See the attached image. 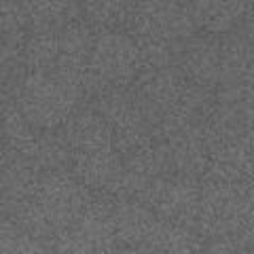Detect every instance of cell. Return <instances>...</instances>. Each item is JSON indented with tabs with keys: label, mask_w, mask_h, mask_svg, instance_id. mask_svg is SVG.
<instances>
[{
	"label": "cell",
	"mask_w": 254,
	"mask_h": 254,
	"mask_svg": "<svg viewBox=\"0 0 254 254\" xmlns=\"http://www.w3.org/2000/svg\"><path fill=\"white\" fill-rule=\"evenodd\" d=\"M187 83H189L187 76L182 74V70L176 64L161 66V68H140L138 70L129 89L136 95L142 113L146 115L153 129L165 117H170L176 110Z\"/></svg>",
	"instance_id": "30bf717a"
},
{
	"label": "cell",
	"mask_w": 254,
	"mask_h": 254,
	"mask_svg": "<svg viewBox=\"0 0 254 254\" xmlns=\"http://www.w3.org/2000/svg\"><path fill=\"white\" fill-rule=\"evenodd\" d=\"M197 233L203 250L250 252L254 246L252 182L201 180Z\"/></svg>",
	"instance_id": "6da1fadb"
},
{
	"label": "cell",
	"mask_w": 254,
	"mask_h": 254,
	"mask_svg": "<svg viewBox=\"0 0 254 254\" xmlns=\"http://www.w3.org/2000/svg\"><path fill=\"white\" fill-rule=\"evenodd\" d=\"M176 66L187 81L216 89L220 76V34L199 30L180 45Z\"/></svg>",
	"instance_id": "8fae6325"
},
{
	"label": "cell",
	"mask_w": 254,
	"mask_h": 254,
	"mask_svg": "<svg viewBox=\"0 0 254 254\" xmlns=\"http://www.w3.org/2000/svg\"><path fill=\"white\" fill-rule=\"evenodd\" d=\"M203 178L222 182H252V133L210 142Z\"/></svg>",
	"instance_id": "7c38bea8"
},
{
	"label": "cell",
	"mask_w": 254,
	"mask_h": 254,
	"mask_svg": "<svg viewBox=\"0 0 254 254\" xmlns=\"http://www.w3.org/2000/svg\"><path fill=\"white\" fill-rule=\"evenodd\" d=\"M21 47L23 38L0 32V102L11 100L19 78L26 72L21 64Z\"/></svg>",
	"instance_id": "2e32d148"
},
{
	"label": "cell",
	"mask_w": 254,
	"mask_h": 254,
	"mask_svg": "<svg viewBox=\"0 0 254 254\" xmlns=\"http://www.w3.org/2000/svg\"><path fill=\"white\" fill-rule=\"evenodd\" d=\"M28 30L60 28L66 21L81 17V6L74 0H19Z\"/></svg>",
	"instance_id": "5bb4252c"
},
{
	"label": "cell",
	"mask_w": 254,
	"mask_h": 254,
	"mask_svg": "<svg viewBox=\"0 0 254 254\" xmlns=\"http://www.w3.org/2000/svg\"><path fill=\"white\" fill-rule=\"evenodd\" d=\"M115 197L102 190H93L89 203L85 205L70 229L58 237L53 250L58 252H115Z\"/></svg>",
	"instance_id": "9c48e42d"
},
{
	"label": "cell",
	"mask_w": 254,
	"mask_h": 254,
	"mask_svg": "<svg viewBox=\"0 0 254 254\" xmlns=\"http://www.w3.org/2000/svg\"><path fill=\"white\" fill-rule=\"evenodd\" d=\"M133 0H81V17L95 30H125Z\"/></svg>",
	"instance_id": "9a60e30c"
},
{
	"label": "cell",
	"mask_w": 254,
	"mask_h": 254,
	"mask_svg": "<svg viewBox=\"0 0 254 254\" xmlns=\"http://www.w3.org/2000/svg\"><path fill=\"white\" fill-rule=\"evenodd\" d=\"M91 195L93 190L85 187L70 170L43 172L13 220L41 242L45 250H53L58 237L66 233L81 216Z\"/></svg>",
	"instance_id": "3957f363"
},
{
	"label": "cell",
	"mask_w": 254,
	"mask_h": 254,
	"mask_svg": "<svg viewBox=\"0 0 254 254\" xmlns=\"http://www.w3.org/2000/svg\"><path fill=\"white\" fill-rule=\"evenodd\" d=\"M0 252H45V248L19 222L0 214Z\"/></svg>",
	"instance_id": "e0dca14e"
},
{
	"label": "cell",
	"mask_w": 254,
	"mask_h": 254,
	"mask_svg": "<svg viewBox=\"0 0 254 254\" xmlns=\"http://www.w3.org/2000/svg\"><path fill=\"white\" fill-rule=\"evenodd\" d=\"M23 119L38 129H58L85 102L83 78L62 70L23 72L11 95Z\"/></svg>",
	"instance_id": "5b68a950"
},
{
	"label": "cell",
	"mask_w": 254,
	"mask_h": 254,
	"mask_svg": "<svg viewBox=\"0 0 254 254\" xmlns=\"http://www.w3.org/2000/svg\"><path fill=\"white\" fill-rule=\"evenodd\" d=\"M60 129L68 148L70 172L91 190L115 197L121 180V155L102 115L83 102Z\"/></svg>",
	"instance_id": "7a4b0ae2"
},
{
	"label": "cell",
	"mask_w": 254,
	"mask_h": 254,
	"mask_svg": "<svg viewBox=\"0 0 254 254\" xmlns=\"http://www.w3.org/2000/svg\"><path fill=\"white\" fill-rule=\"evenodd\" d=\"M138 70V45L125 30H95L83 74L85 100L106 89L129 87Z\"/></svg>",
	"instance_id": "52a82bcc"
},
{
	"label": "cell",
	"mask_w": 254,
	"mask_h": 254,
	"mask_svg": "<svg viewBox=\"0 0 254 254\" xmlns=\"http://www.w3.org/2000/svg\"><path fill=\"white\" fill-rule=\"evenodd\" d=\"M199 180L161 174L146 185L138 197L157 218L174 227L197 231L199 218Z\"/></svg>",
	"instance_id": "ba28073f"
},
{
	"label": "cell",
	"mask_w": 254,
	"mask_h": 254,
	"mask_svg": "<svg viewBox=\"0 0 254 254\" xmlns=\"http://www.w3.org/2000/svg\"><path fill=\"white\" fill-rule=\"evenodd\" d=\"M117 250L131 252H199L203 242L197 231L174 227L157 218L140 199L115 197Z\"/></svg>",
	"instance_id": "8992f818"
},
{
	"label": "cell",
	"mask_w": 254,
	"mask_h": 254,
	"mask_svg": "<svg viewBox=\"0 0 254 254\" xmlns=\"http://www.w3.org/2000/svg\"><path fill=\"white\" fill-rule=\"evenodd\" d=\"M125 32L138 45L140 68L176 64L180 45L199 32L189 0H133Z\"/></svg>",
	"instance_id": "277c9868"
},
{
	"label": "cell",
	"mask_w": 254,
	"mask_h": 254,
	"mask_svg": "<svg viewBox=\"0 0 254 254\" xmlns=\"http://www.w3.org/2000/svg\"><path fill=\"white\" fill-rule=\"evenodd\" d=\"M0 161H2V146H0Z\"/></svg>",
	"instance_id": "ac0fdd59"
},
{
	"label": "cell",
	"mask_w": 254,
	"mask_h": 254,
	"mask_svg": "<svg viewBox=\"0 0 254 254\" xmlns=\"http://www.w3.org/2000/svg\"><path fill=\"white\" fill-rule=\"evenodd\" d=\"M193 17L203 32L225 34L250 17V0H189Z\"/></svg>",
	"instance_id": "4fadbf2b"
},
{
	"label": "cell",
	"mask_w": 254,
	"mask_h": 254,
	"mask_svg": "<svg viewBox=\"0 0 254 254\" xmlns=\"http://www.w3.org/2000/svg\"><path fill=\"white\" fill-rule=\"evenodd\" d=\"M74 2H76V4H78V6H81V0H74Z\"/></svg>",
	"instance_id": "d6986e66"
}]
</instances>
